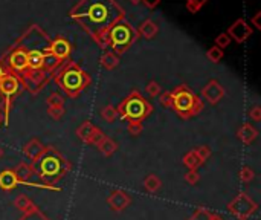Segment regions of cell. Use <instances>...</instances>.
<instances>
[{
  "label": "cell",
  "instance_id": "obj_3",
  "mask_svg": "<svg viewBox=\"0 0 261 220\" xmlns=\"http://www.w3.org/2000/svg\"><path fill=\"white\" fill-rule=\"evenodd\" d=\"M57 83H58V86L67 93V95L77 97V93H80L90 83V78H89L87 73L84 70H81L78 66L70 65V68H67L61 73H58Z\"/></svg>",
  "mask_w": 261,
  "mask_h": 220
},
{
  "label": "cell",
  "instance_id": "obj_34",
  "mask_svg": "<svg viewBox=\"0 0 261 220\" xmlns=\"http://www.w3.org/2000/svg\"><path fill=\"white\" fill-rule=\"evenodd\" d=\"M229 43H231V37L228 35V33H222L220 35L215 38V46L220 48L222 51H223L226 46H229Z\"/></svg>",
  "mask_w": 261,
  "mask_h": 220
},
{
  "label": "cell",
  "instance_id": "obj_39",
  "mask_svg": "<svg viewBox=\"0 0 261 220\" xmlns=\"http://www.w3.org/2000/svg\"><path fill=\"white\" fill-rule=\"evenodd\" d=\"M20 220H48V219L43 214H40L37 211V208H34V209H31V211H28V214Z\"/></svg>",
  "mask_w": 261,
  "mask_h": 220
},
{
  "label": "cell",
  "instance_id": "obj_11",
  "mask_svg": "<svg viewBox=\"0 0 261 220\" xmlns=\"http://www.w3.org/2000/svg\"><path fill=\"white\" fill-rule=\"evenodd\" d=\"M49 52H50L49 48H46L45 51H40V49L26 51V55H28V70L38 72L40 69H43L46 57L49 55Z\"/></svg>",
  "mask_w": 261,
  "mask_h": 220
},
{
  "label": "cell",
  "instance_id": "obj_31",
  "mask_svg": "<svg viewBox=\"0 0 261 220\" xmlns=\"http://www.w3.org/2000/svg\"><path fill=\"white\" fill-rule=\"evenodd\" d=\"M145 92H147V95L151 97V98H156L161 95V86L158 85L156 81H150L147 86H145Z\"/></svg>",
  "mask_w": 261,
  "mask_h": 220
},
{
  "label": "cell",
  "instance_id": "obj_16",
  "mask_svg": "<svg viewBox=\"0 0 261 220\" xmlns=\"http://www.w3.org/2000/svg\"><path fill=\"white\" fill-rule=\"evenodd\" d=\"M23 152H25V156H26V158L35 161V159L40 158L41 154H43L45 147H43V144H41L38 139H33V141H29V142L25 145Z\"/></svg>",
  "mask_w": 261,
  "mask_h": 220
},
{
  "label": "cell",
  "instance_id": "obj_6",
  "mask_svg": "<svg viewBox=\"0 0 261 220\" xmlns=\"http://www.w3.org/2000/svg\"><path fill=\"white\" fill-rule=\"evenodd\" d=\"M133 40H134V31L131 29L129 22H122L110 29L107 37V45H110L114 49L113 51L114 54L119 55L133 43Z\"/></svg>",
  "mask_w": 261,
  "mask_h": 220
},
{
  "label": "cell",
  "instance_id": "obj_10",
  "mask_svg": "<svg viewBox=\"0 0 261 220\" xmlns=\"http://www.w3.org/2000/svg\"><path fill=\"white\" fill-rule=\"evenodd\" d=\"M202 97L210 104H217L222 101V98H225V89L217 80H212L203 87Z\"/></svg>",
  "mask_w": 261,
  "mask_h": 220
},
{
  "label": "cell",
  "instance_id": "obj_36",
  "mask_svg": "<svg viewBox=\"0 0 261 220\" xmlns=\"http://www.w3.org/2000/svg\"><path fill=\"white\" fill-rule=\"evenodd\" d=\"M48 115L52 118V119H61L63 115H65V107H49L48 109Z\"/></svg>",
  "mask_w": 261,
  "mask_h": 220
},
{
  "label": "cell",
  "instance_id": "obj_43",
  "mask_svg": "<svg viewBox=\"0 0 261 220\" xmlns=\"http://www.w3.org/2000/svg\"><path fill=\"white\" fill-rule=\"evenodd\" d=\"M3 75H5V72H3V69H2V68H0V80L3 78Z\"/></svg>",
  "mask_w": 261,
  "mask_h": 220
},
{
  "label": "cell",
  "instance_id": "obj_25",
  "mask_svg": "<svg viewBox=\"0 0 261 220\" xmlns=\"http://www.w3.org/2000/svg\"><path fill=\"white\" fill-rule=\"evenodd\" d=\"M16 208H18L20 211H31V209H34L35 206L33 205V202H31V199L26 196V194H20L16 202H14Z\"/></svg>",
  "mask_w": 261,
  "mask_h": 220
},
{
  "label": "cell",
  "instance_id": "obj_44",
  "mask_svg": "<svg viewBox=\"0 0 261 220\" xmlns=\"http://www.w3.org/2000/svg\"><path fill=\"white\" fill-rule=\"evenodd\" d=\"M3 156V150H2V147H0V158Z\"/></svg>",
  "mask_w": 261,
  "mask_h": 220
},
{
  "label": "cell",
  "instance_id": "obj_13",
  "mask_svg": "<svg viewBox=\"0 0 261 220\" xmlns=\"http://www.w3.org/2000/svg\"><path fill=\"white\" fill-rule=\"evenodd\" d=\"M130 196L122 191V190H116V191H113L109 199H107V203L110 205V208L113 209V211H122V209H125L129 205H130Z\"/></svg>",
  "mask_w": 261,
  "mask_h": 220
},
{
  "label": "cell",
  "instance_id": "obj_15",
  "mask_svg": "<svg viewBox=\"0 0 261 220\" xmlns=\"http://www.w3.org/2000/svg\"><path fill=\"white\" fill-rule=\"evenodd\" d=\"M237 136H238V139L242 141L243 144L249 145V144H252L255 139H257V136H258V132L255 130L254 125H250L249 122L243 124L242 127L238 129L237 132Z\"/></svg>",
  "mask_w": 261,
  "mask_h": 220
},
{
  "label": "cell",
  "instance_id": "obj_8",
  "mask_svg": "<svg viewBox=\"0 0 261 220\" xmlns=\"http://www.w3.org/2000/svg\"><path fill=\"white\" fill-rule=\"evenodd\" d=\"M18 78L13 73H5L3 78L0 80V92L5 97V125L9 119V109H11V100L18 90Z\"/></svg>",
  "mask_w": 261,
  "mask_h": 220
},
{
  "label": "cell",
  "instance_id": "obj_4",
  "mask_svg": "<svg viewBox=\"0 0 261 220\" xmlns=\"http://www.w3.org/2000/svg\"><path fill=\"white\" fill-rule=\"evenodd\" d=\"M118 115L122 119H130V121H142L147 115L153 110V107L142 98L141 93L131 92V95L124 100L119 107H116Z\"/></svg>",
  "mask_w": 261,
  "mask_h": 220
},
{
  "label": "cell",
  "instance_id": "obj_40",
  "mask_svg": "<svg viewBox=\"0 0 261 220\" xmlns=\"http://www.w3.org/2000/svg\"><path fill=\"white\" fill-rule=\"evenodd\" d=\"M249 118L254 119L255 122L261 121V107H260V106H255V107L250 109V110H249Z\"/></svg>",
  "mask_w": 261,
  "mask_h": 220
},
{
  "label": "cell",
  "instance_id": "obj_12",
  "mask_svg": "<svg viewBox=\"0 0 261 220\" xmlns=\"http://www.w3.org/2000/svg\"><path fill=\"white\" fill-rule=\"evenodd\" d=\"M49 51L58 61H63V60H67L69 55H70V45H69V41L66 38L58 37V38L50 41Z\"/></svg>",
  "mask_w": 261,
  "mask_h": 220
},
{
  "label": "cell",
  "instance_id": "obj_22",
  "mask_svg": "<svg viewBox=\"0 0 261 220\" xmlns=\"http://www.w3.org/2000/svg\"><path fill=\"white\" fill-rule=\"evenodd\" d=\"M101 65L106 69H114L119 65V55L114 54L113 51H107L106 54L101 57Z\"/></svg>",
  "mask_w": 261,
  "mask_h": 220
},
{
  "label": "cell",
  "instance_id": "obj_9",
  "mask_svg": "<svg viewBox=\"0 0 261 220\" xmlns=\"http://www.w3.org/2000/svg\"><path fill=\"white\" fill-rule=\"evenodd\" d=\"M228 35L231 37V40L234 38L237 43H243V41H246L252 35V28H250V25L245 18H238L237 22H234L231 28L228 29Z\"/></svg>",
  "mask_w": 261,
  "mask_h": 220
},
{
  "label": "cell",
  "instance_id": "obj_32",
  "mask_svg": "<svg viewBox=\"0 0 261 220\" xmlns=\"http://www.w3.org/2000/svg\"><path fill=\"white\" fill-rule=\"evenodd\" d=\"M196 154H197V158L200 159V162H206L208 158L211 156V150H210V147H206V145H202V147H197V149L194 150Z\"/></svg>",
  "mask_w": 261,
  "mask_h": 220
},
{
  "label": "cell",
  "instance_id": "obj_42",
  "mask_svg": "<svg viewBox=\"0 0 261 220\" xmlns=\"http://www.w3.org/2000/svg\"><path fill=\"white\" fill-rule=\"evenodd\" d=\"M139 2H142L147 8L153 9V8H156V6L161 3V0H139Z\"/></svg>",
  "mask_w": 261,
  "mask_h": 220
},
{
  "label": "cell",
  "instance_id": "obj_27",
  "mask_svg": "<svg viewBox=\"0 0 261 220\" xmlns=\"http://www.w3.org/2000/svg\"><path fill=\"white\" fill-rule=\"evenodd\" d=\"M101 118L106 122H113L118 118V110L114 106H106L101 110Z\"/></svg>",
  "mask_w": 261,
  "mask_h": 220
},
{
  "label": "cell",
  "instance_id": "obj_29",
  "mask_svg": "<svg viewBox=\"0 0 261 220\" xmlns=\"http://www.w3.org/2000/svg\"><path fill=\"white\" fill-rule=\"evenodd\" d=\"M208 2V0H186V8H188V11L196 14V13H199L202 6Z\"/></svg>",
  "mask_w": 261,
  "mask_h": 220
},
{
  "label": "cell",
  "instance_id": "obj_1",
  "mask_svg": "<svg viewBox=\"0 0 261 220\" xmlns=\"http://www.w3.org/2000/svg\"><path fill=\"white\" fill-rule=\"evenodd\" d=\"M70 17L102 45H107L110 29L125 22L122 8L114 0H81L70 11Z\"/></svg>",
  "mask_w": 261,
  "mask_h": 220
},
{
  "label": "cell",
  "instance_id": "obj_37",
  "mask_svg": "<svg viewBox=\"0 0 261 220\" xmlns=\"http://www.w3.org/2000/svg\"><path fill=\"white\" fill-rule=\"evenodd\" d=\"M159 102L161 106L163 107H173V97H171V92H165L159 95Z\"/></svg>",
  "mask_w": 261,
  "mask_h": 220
},
{
  "label": "cell",
  "instance_id": "obj_26",
  "mask_svg": "<svg viewBox=\"0 0 261 220\" xmlns=\"http://www.w3.org/2000/svg\"><path fill=\"white\" fill-rule=\"evenodd\" d=\"M183 165L186 167L188 170H196L197 167L202 165V162H200L199 158H197L196 152L193 150V152H190V153H186V154H185V158H183Z\"/></svg>",
  "mask_w": 261,
  "mask_h": 220
},
{
  "label": "cell",
  "instance_id": "obj_38",
  "mask_svg": "<svg viewBox=\"0 0 261 220\" xmlns=\"http://www.w3.org/2000/svg\"><path fill=\"white\" fill-rule=\"evenodd\" d=\"M185 181L190 185H196L197 182L200 181V174L197 173L196 170H190V171H186V174H185Z\"/></svg>",
  "mask_w": 261,
  "mask_h": 220
},
{
  "label": "cell",
  "instance_id": "obj_20",
  "mask_svg": "<svg viewBox=\"0 0 261 220\" xmlns=\"http://www.w3.org/2000/svg\"><path fill=\"white\" fill-rule=\"evenodd\" d=\"M13 171H14V174L17 176V179H18L20 182H25V181L29 179L31 176H33L34 167L28 165L26 162H20V164L16 167V170H13Z\"/></svg>",
  "mask_w": 261,
  "mask_h": 220
},
{
  "label": "cell",
  "instance_id": "obj_21",
  "mask_svg": "<svg viewBox=\"0 0 261 220\" xmlns=\"http://www.w3.org/2000/svg\"><path fill=\"white\" fill-rule=\"evenodd\" d=\"M97 147L99 149V152L102 154H106V156H112L114 152H116V149H118L116 142H114L113 139H110V138H107V136H104V138L99 141V144Z\"/></svg>",
  "mask_w": 261,
  "mask_h": 220
},
{
  "label": "cell",
  "instance_id": "obj_7",
  "mask_svg": "<svg viewBox=\"0 0 261 220\" xmlns=\"http://www.w3.org/2000/svg\"><path fill=\"white\" fill-rule=\"evenodd\" d=\"M229 213L232 216H235L240 220H246L249 216H252L257 209V203L250 199L249 196H246L245 193L238 194L234 201L228 205Z\"/></svg>",
  "mask_w": 261,
  "mask_h": 220
},
{
  "label": "cell",
  "instance_id": "obj_5",
  "mask_svg": "<svg viewBox=\"0 0 261 220\" xmlns=\"http://www.w3.org/2000/svg\"><path fill=\"white\" fill-rule=\"evenodd\" d=\"M45 152H46V154H41L38 159H35L37 171H38L40 177H43V179H57V177L61 176L63 173H67L65 169H63V167H65V162L61 161V158L54 150L45 149Z\"/></svg>",
  "mask_w": 261,
  "mask_h": 220
},
{
  "label": "cell",
  "instance_id": "obj_33",
  "mask_svg": "<svg viewBox=\"0 0 261 220\" xmlns=\"http://www.w3.org/2000/svg\"><path fill=\"white\" fill-rule=\"evenodd\" d=\"M255 177V173L252 169H249V167H243L242 171H240V181L245 182V184H249Z\"/></svg>",
  "mask_w": 261,
  "mask_h": 220
},
{
  "label": "cell",
  "instance_id": "obj_19",
  "mask_svg": "<svg viewBox=\"0 0 261 220\" xmlns=\"http://www.w3.org/2000/svg\"><path fill=\"white\" fill-rule=\"evenodd\" d=\"M159 33V28L156 25V22L153 20H145V22L139 26V34L144 37V38H154Z\"/></svg>",
  "mask_w": 261,
  "mask_h": 220
},
{
  "label": "cell",
  "instance_id": "obj_14",
  "mask_svg": "<svg viewBox=\"0 0 261 220\" xmlns=\"http://www.w3.org/2000/svg\"><path fill=\"white\" fill-rule=\"evenodd\" d=\"M11 68L17 72H25L28 69V55L25 49H14L8 58Z\"/></svg>",
  "mask_w": 261,
  "mask_h": 220
},
{
  "label": "cell",
  "instance_id": "obj_18",
  "mask_svg": "<svg viewBox=\"0 0 261 220\" xmlns=\"http://www.w3.org/2000/svg\"><path fill=\"white\" fill-rule=\"evenodd\" d=\"M17 184H18V179L13 170H3L0 173V188H2V190L9 191L13 190Z\"/></svg>",
  "mask_w": 261,
  "mask_h": 220
},
{
  "label": "cell",
  "instance_id": "obj_41",
  "mask_svg": "<svg viewBox=\"0 0 261 220\" xmlns=\"http://www.w3.org/2000/svg\"><path fill=\"white\" fill-rule=\"evenodd\" d=\"M250 23H252L257 29H261V13H257L252 18H250Z\"/></svg>",
  "mask_w": 261,
  "mask_h": 220
},
{
  "label": "cell",
  "instance_id": "obj_45",
  "mask_svg": "<svg viewBox=\"0 0 261 220\" xmlns=\"http://www.w3.org/2000/svg\"><path fill=\"white\" fill-rule=\"evenodd\" d=\"M2 121H3V117H2V112H0V124H2Z\"/></svg>",
  "mask_w": 261,
  "mask_h": 220
},
{
  "label": "cell",
  "instance_id": "obj_30",
  "mask_svg": "<svg viewBox=\"0 0 261 220\" xmlns=\"http://www.w3.org/2000/svg\"><path fill=\"white\" fill-rule=\"evenodd\" d=\"M48 106L49 107H63L65 106V98L60 93H50L48 98Z\"/></svg>",
  "mask_w": 261,
  "mask_h": 220
},
{
  "label": "cell",
  "instance_id": "obj_35",
  "mask_svg": "<svg viewBox=\"0 0 261 220\" xmlns=\"http://www.w3.org/2000/svg\"><path fill=\"white\" fill-rule=\"evenodd\" d=\"M144 127H142V121H130L129 124V133L131 136H139L142 133Z\"/></svg>",
  "mask_w": 261,
  "mask_h": 220
},
{
  "label": "cell",
  "instance_id": "obj_28",
  "mask_svg": "<svg viewBox=\"0 0 261 220\" xmlns=\"http://www.w3.org/2000/svg\"><path fill=\"white\" fill-rule=\"evenodd\" d=\"M206 57H208V60L212 61V63H218L223 58V51L220 48H217V46H212L211 49H208Z\"/></svg>",
  "mask_w": 261,
  "mask_h": 220
},
{
  "label": "cell",
  "instance_id": "obj_23",
  "mask_svg": "<svg viewBox=\"0 0 261 220\" xmlns=\"http://www.w3.org/2000/svg\"><path fill=\"white\" fill-rule=\"evenodd\" d=\"M188 220H222V217L215 213L208 211L206 208H200V209H197Z\"/></svg>",
  "mask_w": 261,
  "mask_h": 220
},
{
  "label": "cell",
  "instance_id": "obj_2",
  "mask_svg": "<svg viewBox=\"0 0 261 220\" xmlns=\"http://www.w3.org/2000/svg\"><path fill=\"white\" fill-rule=\"evenodd\" d=\"M173 107L182 118H190L203 110V102L185 86H179L171 92Z\"/></svg>",
  "mask_w": 261,
  "mask_h": 220
},
{
  "label": "cell",
  "instance_id": "obj_24",
  "mask_svg": "<svg viewBox=\"0 0 261 220\" xmlns=\"http://www.w3.org/2000/svg\"><path fill=\"white\" fill-rule=\"evenodd\" d=\"M162 182L161 179L156 174H150L145 177V181H144V186H145V190H147L148 193H156L161 188Z\"/></svg>",
  "mask_w": 261,
  "mask_h": 220
},
{
  "label": "cell",
  "instance_id": "obj_17",
  "mask_svg": "<svg viewBox=\"0 0 261 220\" xmlns=\"http://www.w3.org/2000/svg\"><path fill=\"white\" fill-rule=\"evenodd\" d=\"M98 130H99V129L95 127V125H93L92 122L86 121V122H82L80 127H78L77 135H78V138H80L81 141H84V142L90 144V141H92V138H93V135H95Z\"/></svg>",
  "mask_w": 261,
  "mask_h": 220
}]
</instances>
